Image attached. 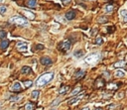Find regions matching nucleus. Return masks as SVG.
Segmentation results:
<instances>
[{
  "instance_id": "nucleus-25",
  "label": "nucleus",
  "mask_w": 127,
  "mask_h": 110,
  "mask_svg": "<svg viewBox=\"0 0 127 110\" xmlns=\"http://www.w3.org/2000/svg\"><path fill=\"white\" fill-rule=\"evenodd\" d=\"M6 11H7L6 6H0V14H4L6 13Z\"/></svg>"
},
{
  "instance_id": "nucleus-8",
  "label": "nucleus",
  "mask_w": 127,
  "mask_h": 110,
  "mask_svg": "<svg viewBox=\"0 0 127 110\" xmlns=\"http://www.w3.org/2000/svg\"><path fill=\"white\" fill-rule=\"evenodd\" d=\"M40 62H41V64L43 65V66H50V65H52V60H51L50 58H48V57H44V58H42L41 60H40Z\"/></svg>"
},
{
  "instance_id": "nucleus-3",
  "label": "nucleus",
  "mask_w": 127,
  "mask_h": 110,
  "mask_svg": "<svg viewBox=\"0 0 127 110\" xmlns=\"http://www.w3.org/2000/svg\"><path fill=\"white\" fill-rule=\"evenodd\" d=\"M71 43L69 40H66V41L62 42L59 45V50H61L63 52H68V51L71 50Z\"/></svg>"
},
{
  "instance_id": "nucleus-21",
  "label": "nucleus",
  "mask_w": 127,
  "mask_h": 110,
  "mask_svg": "<svg viewBox=\"0 0 127 110\" xmlns=\"http://www.w3.org/2000/svg\"><path fill=\"white\" fill-rule=\"evenodd\" d=\"M81 89H82V88H81V86H79L78 88L73 89V90H72V91L71 92V96H73V95H75V94H78V93H79V92L81 91Z\"/></svg>"
},
{
  "instance_id": "nucleus-16",
  "label": "nucleus",
  "mask_w": 127,
  "mask_h": 110,
  "mask_svg": "<svg viewBox=\"0 0 127 110\" xmlns=\"http://www.w3.org/2000/svg\"><path fill=\"white\" fill-rule=\"evenodd\" d=\"M85 55V52L83 51V50H80V51H77V52H74V57L75 58H82L83 56Z\"/></svg>"
},
{
  "instance_id": "nucleus-19",
  "label": "nucleus",
  "mask_w": 127,
  "mask_h": 110,
  "mask_svg": "<svg viewBox=\"0 0 127 110\" xmlns=\"http://www.w3.org/2000/svg\"><path fill=\"white\" fill-rule=\"evenodd\" d=\"M39 94H40V92H39L38 90H34V91H32V93H31V97H32V99H37V98L39 97Z\"/></svg>"
},
{
  "instance_id": "nucleus-27",
  "label": "nucleus",
  "mask_w": 127,
  "mask_h": 110,
  "mask_svg": "<svg viewBox=\"0 0 127 110\" xmlns=\"http://www.w3.org/2000/svg\"><path fill=\"white\" fill-rule=\"evenodd\" d=\"M105 11H106L107 13L111 12V11H112V6H111V5H109V6H106V7H105Z\"/></svg>"
},
{
  "instance_id": "nucleus-4",
  "label": "nucleus",
  "mask_w": 127,
  "mask_h": 110,
  "mask_svg": "<svg viewBox=\"0 0 127 110\" xmlns=\"http://www.w3.org/2000/svg\"><path fill=\"white\" fill-rule=\"evenodd\" d=\"M21 13L23 14V16H25V18H27L29 20H34L35 19V14L29 10H26V9H22L21 10Z\"/></svg>"
},
{
  "instance_id": "nucleus-32",
  "label": "nucleus",
  "mask_w": 127,
  "mask_h": 110,
  "mask_svg": "<svg viewBox=\"0 0 127 110\" xmlns=\"http://www.w3.org/2000/svg\"><path fill=\"white\" fill-rule=\"evenodd\" d=\"M82 110H90V109H89V107H85V108H83Z\"/></svg>"
},
{
  "instance_id": "nucleus-23",
  "label": "nucleus",
  "mask_w": 127,
  "mask_h": 110,
  "mask_svg": "<svg viewBox=\"0 0 127 110\" xmlns=\"http://www.w3.org/2000/svg\"><path fill=\"white\" fill-rule=\"evenodd\" d=\"M6 36H7V32L6 31H4V30L0 31V39H4Z\"/></svg>"
},
{
  "instance_id": "nucleus-13",
  "label": "nucleus",
  "mask_w": 127,
  "mask_h": 110,
  "mask_svg": "<svg viewBox=\"0 0 127 110\" xmlns=\"http://www.w3.org/2000/svg\"><path fill=\"white\" fill-rule=\"evenodd\" d=\"M120 16L122 17L123 23H127V10H121L120 11Z\"/></svg>"
},
{
  "instance_id": "nucleus-10",
  "label": "nucleus",
  "mask_w": 127,
  "mask_h": 110,
  "mask_svg": "<svg viewBox=\"0 0 127 110\" xmlns=\"http://www.w3.org/2000/svg\"><path fill=\"white\" fill-rule=\"evenodd\" d=\"M85 70H83V69H79V70H77L74 72V74H73V76L77 78V79H79V78H82V77H84L85 76Z\"/></svg>"
},
{
  "instance_id": "nucleus-33",
  "label": "nucleus",
  "mask_w": 127,
  "mask_h": 110,
  "mask_svg": "<svg viewBox=\"0 0 127 110\" xmlns=\"http://www.w3.org/2000/svg\"><path fill=\"white\" fill-rule=\"evenodd\" d=\"M95 110H102V109H101V108H96Z\"/></svg>"
},
{
  "instance_id": "nucleus-17",
  "label": "nucleus",
  "mask_w": 127,
  "mask_h": 110,
  "mask_svg": "<svg viewBox=\"0 0 127 110\" xmlns=\"http://www.w3.org/2000/svg\"><path fill=\"white\" fill-rule=\"evenodd\" d=\"M26 4H27L28 6H30V7H34V6H36V4H37V0H27Z\"/></svg>"
},
{
  "instance_id": "nucleus-20",
  "label": "nucleus",
  "mask_w": 127,
  "mask_h": 110,
  "mask_svg": "<svg viewBox=\"0 0 127 110\" xmlns=\"http://www.w3.org/2000/svg\"><path fill=\"white\" fill-rule=\"evenodd\" d=\"M125 66V62L124 61H120V62H117L116 64H114V67L115 68H122Z\"/></svg>"
},
{
  "instance_id": "nucleus-2",
  "label": "nucleus",
  "mask_w": 127,
  "mask_h": 110,
  "mask_svg": "<svg viewBox=\"0 0 127 110\" xmlns=\"http://www.w3.org/2000/svg\"><path fill=\"white\" fill-rule=\"evenodd\" d=\"M9 22L15 25H19V26H26L28 25V20L27 18L22 17V16H13L9 19Z\"/></svg>"
},
{
  "instance_id": "nucleus-22",
  "label": "nucleus",
  "mask_w": 127,
  "mask_h": 110,
  "mask_svg": "<svg viewBox=\"0 0 127 110\" xmlns=\"http://www.w3.org/2000/svg\"><path fill=\"white\" fill-rule=\"evenodd\" d=\"M102 43H103V40H102V38H101V37H97L95 39V44L96 45H101Z\"/></svg>"
},
{
  "instance_id": "nucleus-5",
  "label": "nucleus",
  "mask_w": 127,
  "mask_h": 110,
  "mask_svg": "<svg viewBox=\"0 0 127 110\" xmlns=\"http://www.w3.org/2000/svg\"><path fill=\"white\" fill-rule=\"evenodd\" d=\"M17 49L20 52H26V51H28V45L25 42H19V43H17Z\"/></svg>"
},
{
  "instance_id": "nucleus-7",
  "label": "nucleus",
  "mask_w": 127,
  "mask_h": 110,
  "mask_svg": "<svg viewBox=\"0 0 127 110\" xmlns=\"http://www.w3.org/2000/svg\"><path fill=\"white\" fill-rule=\"evenodd\" d=\"M10 90L11 91H14V92H19L22 90V86H21V83L20 82H14L13 85L10 87Z\"/></svg>"
},
{
  "instance_id": "nucleus-28",
  "label": "nucleus",
  "mask_w": 127,
  "mask_h": 110,
  "mask_svg": "<svg viewBox=\"0 0 127 110\" xmlns=\"http://www.w3.org/2000/svg\"><path fill=\"white\" fill-rule=\"evenodd\" d=\"M19 99H21V96H14V97L10 98L11 101H16V100H19Z\"/></svg>"
},
{
  "instance_id": "nucleus-11",
  "label": "nucleus",
  "mask_w": 127,
  "mask_h": 110,
  "mask_svg": "<svg viewBox=\"0 0 127 110\" xmlns=\"http://www.w3.org/2000/svg\"><path fill=\"white\" fill-rule=\"evenodd\" d=\"M32 71V69L30 68V67H27V66H25V67H23L22 69H21V72L23 73V74H28V73H30Z\"/></svg>"
},
{
  "instance_id": "nucleus-1",
  "label": "nucleus",
  "mask_w": 127,
  "mask_h": 110,
  "mask_svg": "<svg viewBox=\"0 0 127 110\" xmlns=\"http://www.w3.org/2000/svg\"><path fill=\"white\" fill-rule=\"evenodd\" d=\"M53 78H54V73L53 72H46V73L42 74L41 76H39V78L36 81V85L37 86H44L47 83H49Z\"/></svg>"
},
{
  "instance_id": "nucleus-29",
  "label": "nucleus",
  "mask_w": 127,
  "mask_h": 110,
  "mask_svg": "<svg viewBox=\"0 0 127 110\" xmlns=\"http://www.w3.org/2000/svg\"><path fill=\"white\" fill-rule=\"evenodd\" d=\"M62 2H63L64 5H68L71 2V0H62Z\"/></svg>"
},
{
  "instance_id": "nucleus-15",
  "label": "nucleus",
  "mask_w": 127,
  "mask_h": 110,
  "mask_svg": "<svg viewBox=\"0 0 127 110\" xmlns=\"http://www.w3.org/2000/svg\"><path fill=\"white\" fill-rule=\"evenodd\" d=\"M69 90H70V87L67 86V85H64V86H62V87L60 88L59 93H60V94H65V93H67Z\"/></svg>"
},
{
  "instance_id": "nucleus-26",
  "label": "nucleus",
  "mask_w": 127,
  "mask_h": 110,
  "mask_svg": "<svg viewBox=\"0 0 127 110\" xmlns=\"http://www.w3.org/2000/svg\"><path fill=\"white\" fill-rule=\"evenodd\" d=\"M35 48H36V50H37V51H40V50H43V49H44V45L39 44V45H37Z\"/></svg>"
},
{
  "instance_id": "nucleus-9",
  "label": "nucleus",
  "mask_w": 127,
  "mask_h": 110,
  "mask_svg": "<svg viewBox=\"0 0 127 110\" xmlns=\"http://www.w3.org/2000/svg\"><path fill=\"white\" fill-rule=\"evenodd\" d=\"M66 18L68 20H73L75 18V11L74 10H71V11H68L67 14H66Z\"/></svg>"
},
{
  "instance_id": "nucleus-6",
  "label": "nucleus",
  "mask_w": 127,
  "mask_h": 110,
  "mask_svg": "<svg viewBox=\"0 0 127 110\" xmlns=\"http://www.w3.org/2000/svg\"><path fill=\"white\" fill-rule=\"evenodd\" d=\"M84 94H85V93H83V92H82V93H80V94H78V95H77V97H73V98H72V99H71L68 103H69L70 105H72V104L78 103V102H79V101L84 97Z\"/></svg>"
},
{
  "instance_id": "nucleus-18",
  "label": "nucleus",
  "mask_w": 127,
  "mask_h": 110,
  "mask_svg": "<svg viewBox=\"0 0 127 110\" xmlns=\"http://www.w3.org/2000/svg\"><path fill=\"white\" fill-rule=\"evenodd\" d=\"M25 110H34V104L31 102H28L25 105Z\"/></svg>"
},
{
  "instance_id": "nucleus-24",
  "label": "nucleus",
  "mask_w": 127,
  "mask_h": 110,
  "mask_svg": "<svg viewBox=\"0 0 127 110\" xmlns=\"http://www.w3.org/2000/svg\"><path fill=\"white\" fill-rule=\"evenodd\" d=\"M24 84H25V86H26V87H30L33 84V82L31 80H26V81H24Z\"/></svg>"
},
{
  "instance_id": "nucleus-30",
  "label": "nucleus",
  "mask_w": 127,
  "mask_h": 110,
  "mask_svg": "<svg viewBox=\"0 0 127 110\" xmlns=\"http://www.w3.org/2000/svg\"><path fill=\"white\" fill-rule=\"evenodd\" d=\"M59 101H60V99H57V100H55V101H54V102L52 103V105H53V106H55V105H57Z\"/></svg>"
},
{
  "instance_id": "nucleus-31",
  "label": "nucleus",
  "mask_w": 127,
  "mask_h": 110,
  "mask_svg": "<svg viewBox=\"0 0 127 110\" xmlns=\"http://www.w3.org/2000/svg\"><path fill=\"white\" fill-rule=\"evenodd\" d=\"M105 21H107V19H105V18H101V19H98V22H105Z\"/></svg>"
},
{
  "instance_id": "nucleus-12",
  "label": "nucleus",
  "mask_w": 127,
  "mask_h": 110,
  "mask_svg": "<svg viewBox=\"0 0 127 110\" xmlns=\"http://www.w3.org/2000/svg\"><path fill=\"white\" fill-rule=\"evenodd\" d=\"M125 74H126L125 71L123 69H121L115 70V76L116 77H123V76H125Z\"/></svg>"
},
{
  "instance_id": "nucleus-14",
  "label": "nucleus",
  "mask_w": 127,
  "mask_h": 110,
  "mask_svg": "<svg viewBox=\"0 0 127 110\" xmlns=\"http://www.w3.org/2000/svg\"><path fill=\"white\" fill-rule=\"evenodd\" d=\"M8 46H9V41L6 40V39H4V40H2L1 42H0V48L6 49V48H8Z\"/></svg>"
}]
</instances>
